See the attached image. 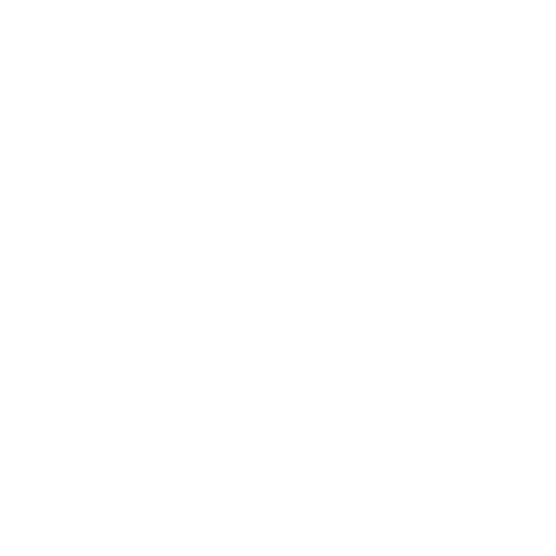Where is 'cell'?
I'll list each match as a JSON object with an SVG mask.
<instances>
[]
</instances>
